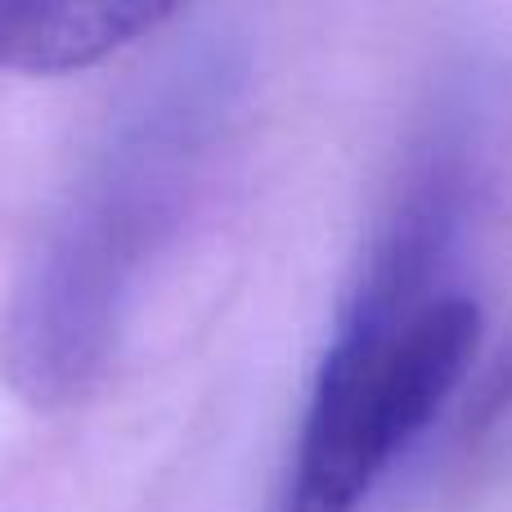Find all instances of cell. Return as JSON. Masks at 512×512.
<instances>
[{"label": "cell", "mask_w": 512, "mask_h": 512, "mask_svg": "<svg viewBox=\"0 0 512 512\" xmlns=\"http://www.w3.org/2000/svg\"><path fill=\"white\" fill-rule=\"evenodd\" d=\"M167 0H0V68L77 72L158 32Z\"/></svg>", "instance_id": "obj_3"}, {"label": "cell", "mask_w": 512, "mask_h": 512, "mask_svg": "<svg viewBox=\"0 0 512 512\" xmlns=\"http://www.w3.org/2000/svg\"><path fill=\"white\" fill-rule=\"evenodd\" d=\"M212 108L203 86L144 104L36 252L5 324V364L32 400H72L108 364L126 292L194 185Z\"/></svg>", "instance_id": "obj_2"}, {"label": "cell", "mask_w": 512, "mask_h": 512, "mask_svg": "<svg viewBox=\"0 0 512 512\" xmlns=\"http://www.w3.org/2000/svg\"><path fill=\"white\" fill-rule=\"evenodd\" d=\"M454 243L423 212L382 221L310 382L270 512H360L382 472L468 378L481 306L445 288Z\"/></svg>", "instance_id": "obj_1"}]
</instances>
